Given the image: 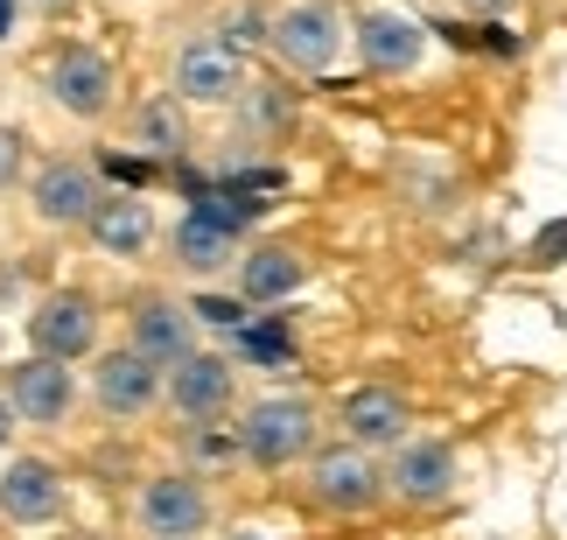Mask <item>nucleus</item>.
I'll use <instances>...</instances> for the list:
<instances>
[{
  "label": "nucleus",
  "instance_id": "obj_27",
  "mask_svg": "<svg viewBox=\"0 0 567 540\" xmlns=\"http://www.w3.org/2000/svg\"><path fill=\"white\" fill-rule=\"evenodd\" d=\"M21 176V134H14V126H0V190H8Z\"/></svg>",
  "mask_w": 567,
  "mask_h": 540
},
{
  "label": "nucleus",
  "instance_id": "obj_15",
  "mask_svg": "<svg viewBox=\"0 0 567 540\" xmlns=\"http://www.w3.org/2000/svg\"><path fill=\"white\" fill-rule=\"evenodd\" d=\"M0 520L8 527H50L63 520V470L42 457H14L0 470Z\"/></svg>",
  "mask_w": 567,
  "mask_h": 540
},
{
  "label": "nucleus",
  "instance_id": "obj_32",
  "mask_svg": "<svg viewBox=\"0 0 567 540\" xmlns=\"http://www.w3.org/2000/svg\"><path fill=\"white\" fill-rule=\"evenodd\" d=\"M84 540H105V533H84Z\"/></svg>",
  "mask_w": 567,
  "mask_h": 540
},
{
  "label": "nucleus",
  "instance_id": "obj_11",
  "mask_svg": "<svg viewBox=\"0 0 567 540\" xmlns=\"http://www.w3.org/2000/svg\"><path fill=\"white\" fill-rule=\"evenodd\" d=\"M238 84H246V63H238V50L217 42L210 29L189 35L176 50V63H168V92H176L183 105H231Z\"/></svg>",
  "mask_w": 567,
  "mask_h": 540
},
{
  "label": "nucleus",
  "instance_id": "obj_18",
  "mask_svg": "<svg viewBox=\"0 0 567 540\" xmlns=\"http://www.w3.org/2000/svg\"><path fill=\"white\" fill-rule=\"evenodd\" d=\"M84 232H92V240L113 253V261H141L147 240H155V211L141 204V190H105Z\"/></svg>",
  "mask_w": 567,
  "mask_h": 540
},
{
  "label": "nucleus",
  "instance_id": "obj_21",
  "mask_svg": "<svg viewBox=\"0 0 567 540\" xmlns=\"http://www.w3.org/2000/svg\"><path fill=\"white\" fill-rule=\"evenodd\" d=\"M238 351H246L252 365H288L295 358V337H288V316H252L246 330H231Z\"/></svg>",
  "mask_w": 567,
  "mask_h": 540
},
{
  "label": "nucleus",
  "instance_id": "obj_20",
  "mask_svg": "<svg viewBox=\"0 0 567 540\" xmlns=\"http://www.w3.org/2000/svg\"><path fill=\"white\" fill-rule=\"evenodd\" d=\"M134 147H147L155 162L183 155V147H189V105H183L176 92L141 99V105H134Z\"/></svg>",
  "mask_w": 567,
  "mask_h": 540
},
{
  "label": "nucleus",
  "instance_id": "obj_29",
  "mask_svg": "<svg viewBox=\"0 0 567 540\" xmlns=\"http://www.w3.org/2000/svg\"><path fill=\"white\" fill-rule=\"evenodd\" d=\"M463 8H470V14H505L512 0H463Z\"/></svg>",
  "mask_w": 567,
  "mask_h": 540
},
{
  "label": "nucleus",
  "instance_id": "obj_3",
  "mask_svg": "<svg viewBox=\"0 0 567 540\" xmlns=\"http://www.w3.org/2000/svg\"><path fill=\"white\" fill-rule=\"evenodd\" d=\"M301 491H309V506L330 512V520H364V512L385 506V463L358 442H330V449L309 457Z\"/></svg>",
  "mask_w": 567,
  "mask_h": 540
},
{
  "label": "nucleus",
  "instance_id": "obj_1",
  "mask_svg": "<svg viewBox=\"0 0 567 540\" xmlns=\"http://www.w3.org/2000/svg\"><path fill=\"white\" fill-rule=\"evenodd\" d=\"M231 436H238V457L246 463L295 470V463H309L322 449V415H316L309 394H267V400H252L246 415H238Z\"/></svg>",
  "mask_w": 567,
  "mask_h": 540
},
{
  "label": "nucleus",
  "instance_id": "obj_5",
  "mask_svg": "<svg viewBox=\"0 0 567 540\" xmlns=\"http://www.w3.org/2000/svg\"><path fill=\"white\" fill-rule=\"evenodd\" d=\"M210 520H217V506H210V485L196 470H162L134 499V527L147 540H204Z\"/></svg>",
  "mask_w": 567,
  "mask_h": 540
},
{
  "label": "nucleus",
  "instance_id": "obj_8",
  "mask_svg": "<svg viewBox=\"0 0 567 540\" xmlns=\"http://www.w3.org/2000/svg\"><path fill=\"white\" fill-rule=\"evenodd\" d=\"M351 50H358V63L372 78H413L421 57H427V29L413 14H400V8H358Z\"/></svg>",
  "mask_w": 567,
  "mask_h": 540
},
{
  "label": "nucleus",
  "instance_id": "obj_4",
  "mask_svg": "<svg viewBox=\"0 0 567 540\" xmlns=\"http://www.w3.org/2000/svg\"><path fill=\"white\" fill-rule=\"evenodd\" d=\"M42 92H50L56 113H71V120H105L120 105V71H113L105 50H92V42H63V50L42 63Z\"/></svg>",
  "mask_w": 567,
  "mask_h": 540
},
{
  "label": "nucleus",
  "instance_id": "obj_9",
  "mask_svg": "<svg viewBox=\"0 0 567 540\" xmlns=\"http://www.w3.org/2000/svg\"><path fill=\"white\" fill-rule=\"evenodd\" d=\"M162 365L134 351V344H120V351H105L92 365V400H99V415L105 421H141V415H155L162 407Z\"/></svg>",
  "mask_w": 567,
  "mask_h": 540
},
{
  "label": "nucleus",
  "instance_id": "obj_14",
  "mask_svg": "<svg viewBox=\"0 0 567 540\" xmlns=\"http://www.w3.org/2000/svg\"><path fill=\"white\" fill-rule=\"evenodd\" d=\"M99 169L92 162H42L35 169V183H29V204H35V218L42 225H56V232H71V225H92V211H99Z\"/></svg>",
  "mask_w": 567,
  "mask_h": 540
},
{
  "label": "nucleus",
  "instance_id": "obj_31",
  "mask_svg": "<svg viewBox=\"0 0 567 540\" xmlns=\"http://www.w3.org/2000/svg\"><path fill=\"white\" fill-rule=\"evenodd\" d=\"M238 540H267V533H238Z\"/></svg>",
  "mask_w": 567,
  "mask_h": 540
},
{
  "label": "nucleus",
  "instance_id": "obj_17",
  "mask_svg": "<svg viewBox=\"0 0 567 540\" xmlns=\"http://www.w3.org/2000/svg\"><path fill=\"white\" fill-rule=\"evenodd\" d=\"M238 295H246V309H274V302H288L301 281H309V261H301L295 246H246L238 253Z\"/></svg>",
  "mask_w": 567,
  "mask_h": 540
},
{
  "label": "nucleus",
  "instance_id": "obj_13",
  "mask_svg": "<svg viewBox=\"0 0 567 540\" xmlns=\"http://www.w3.org/2000/svg\"><path fill=\"white\" fill-rule=\"evenodd\" d=\"M0 400L14 407V421H29V428H63L71 421V400H78V386H71V365H56V358H21L8 386H0Z\"/></svg>",
  "mask_w": 567,
  "mask_h": 540
},
{
  "label": "nucleus",
  "instance_id": "obj_28",
  "mask_svg": "<svg viewBox=\"0 0 567 540\" xmlns=\"http://www.w3.org/2000/svg\"><path fill=\"white\" fill-rule=\"evenodd\" d=\"M14 14H21V0H0V42L14 35Z\"/></svg>",
  "mask_w": 567,
  "mask_h": 540
},
{
  "label": "nucleus",
  "instance_id": "obj_30",
  "mask_svg": "<svg viewBox=\"0 0 567 540\" xmlns=\"http://www.w3.org/2000/svg\"><path fill=\"white\" fill-rule=\"evenodd\" d=\"M8 436H14V407L0 400V449H8Z\"/></svg>",
  "mask_w": 567,
  "mask_h": 540
},
{
  "label": "nucleus",
  "instance_id": "obj_7",
  "mask_svg": "<svg viewBox=\"0 0 567 540\" xmlns=\"http://www.w3.org/2000/svg\"><path fill=\"white\" fill-rule=\"evenodd\" d=\"M231 400H238V373H231V358H217V351H189L183 365H168V379H162V407L183 428L225 421Z\"/></svg>",
  "mask_w": 567,
  "mask_h": 540
},
{
  "label": "nucleus",
  "instance_id": "obj_22",
  "mask_svg": "<svg viewBox=\"0 0 567 540\" xmlns=\"http://www.w3.org/2000/svg\"><path fill=\"white\" fill-rule=\"evenodd\" d=\"M92 169H99V176H113L120 190H147L162 162H155V155H126V147H99V162H92Z\"/></svg>",
  "mask_w": 567,
  "mask_h": 540
},
{
  "label": "nucleus",
  "instance_id": "obj_6",
  "mask_svg": "<svg viewBox=\"0 0 567 540\" xmlns=\"http://www.w3.org/2000/svg\"><path fill=\"white\" fill-rule=\"evenodd\" d=\"M455 485H463V457H455V442H442V436H406L385 457V499H400L413 512L449 506Z\"/></svg>",
  "mask_w": 567,
  "mask_h": 540
},
{
  "label": "nucleus",
  "instance_id": "obj_26",
  "mask_svg": "<svg viewBox=\"0 0 567 540\" xmlns=\"http://www.w3.org/2000/svg\"><path fill=\"white\" fill-rule=\"evenodd\" d=\"M189 457H196V463H231V457H238V436H217V428H189Z\"/></svg>",
  "mask_w": 567,
  "mask_h": 540
},
{
  "label": "nucleus",
  "instance_id": "obj_12",
  "mask_svg": "<svg viewBox=\"0 0 567 540\" xmlns=\"http://www.w3.org/2000/svg\"><path fill=\"white\" fill-rule=\"evenodd\" d=\"M337 428H343V442L372 449V457H392L413 436V407H406L400 386H351L337 400Z\"/></svg>",
  "mask_w": 567,
  "mask_h": 540
},
{
  "label": "nucleus",
  "instance_id": "obj_16",
  "mask_svg": "<svg viewBox=\"0 0 567 540\" xmlns=\"http://www.w3.org/2000/svg\"><path fill=\"white\" fill-rule=\"evenodd\" d=\"M134 351H147L168 373V365H183L196 351V316H189V302H168V295H141L134 302Z\"/></svg>",
  "mask_w": 567,
  "mask_h": 540
},
{
  "label": "nucleus",
  "instance_id": "obj_24",
  "mask_svg": "<svg viewBox=\"0 0 567 540\" xmlns=\"http://www.w3.org/2000/svg\"><path fill=\"white\" fill-rule=\"evenodd\" d=\"M189 316L210 323V330H246V295H189Z\"/></svg>",
  "mask_w": 567,
  "mask_h": 540
},
{
  "label": "nucleus",
  "instance_id": "obj_25",
  "mask_svg": "<svg viewBox=\"0 0 567 540\" xmlns=\"http://www.w3.org/2000/svg\"><path fill=\"white\" fill-rule=\"evenodd\" d=\"M526 261H533V267H567V218H554V225H539V232H533Z\"/></svg>",
  "mask_w": 567,
  "mask_h": 540
},
{
  "label": "nucleus",
  "instance_id": "obj_10",
  "mask_svg": "<svg viewBox=\"0 0 567 540\" xmlns=\"http://www.w3.org/2000/svg\"><path fill=\"white\" fill-rule=\"evenodd\" d=\"M29 344H35V358H56V365L92 358L99 351V302L84 295V288L42 295L35 316H29Z\"/></svg>",
  "mask_w": 567,
  "mask_h": 540
},
{
  "label": "nucleus",
  "instance_id": "obj_19",
  "mask_svg": "<svg viewBox=\"0 0 567 540\" xmlns=\"http://www.w3.org/2000/svg\"><path fill=\"white\" fill-rule=\"evenodd\" d=\"M168 253H176L183 274H225V267H238V232L204 218V211H183L176 232H168Z\"/></svg>",
  "mask_w": 567,
  "mask_h": 540
},
{
  "label": "nucleus",
  "instance_id": "obj_2",
  "mask_svg": "<svg viewBox=\"0 0 567 540\" xmlns=\"http://www.w3.org/2000/svg\"><path fill=\"white\" fill-rule=\"evenodd\" d=\"M267 50L288 63L295 78H330L343 50H351V21H343V8H330V0H288V8H274L267 21Z\"/></svg>",
  "mask_w": 567,
  "mask_h": 540
},
{
  "label": "nucleus",
  "instance_id": "obj_23",
  "mask_svg": "<svg viewBox=\"0 0 567 540\" xmlns=\"http://www.w3.org/2000/svg\"><path fill=\"white\" fill-rule=\"evenodd\" d=\"M267 21H274V14H259V8H231L210 35H217V42H231V50L246 57V50H259V42H267Z\"/></svg>",
  "mask_w": 567,
  "mask_h": 540
}]
</instances>
